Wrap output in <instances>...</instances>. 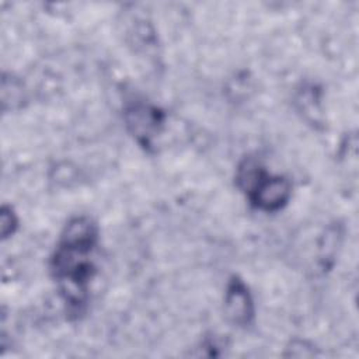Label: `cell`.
<instances>
[{"label":"cell","instance_id":"1","mask_svg":"<svg viewBox=\"0 0 359 359\" xmlns=\"http://www.w3.org/2000/svg\"><path fill=\"white\" fill-rule=\"evenodd\" d=\"M97 243V224L87 216H77L66 223L52 254L50 272L70 316L79 317L86 310L90 282L95 275L93 252Z\"/></svg>","mask_w":359,"mask_h":359},{"label":"cell","instance_id":"2","mask_svg":"<svg viewBox=\"0 0 359 359\" xmlns=\"http://www.w3.org/2000/svg\"><path fill=\"white\" fill-rule=\"evenodd\" d=\"M238 188L245 192L250 203L262 212H278L290 199L292 185L282 175L269 174L262 164L252 158H244L236 174Z\"/></svg>","mask_w":359,"mask_h":359},{"label":"cell","instance_id":"3","mask_svg":"<svg viewBox=\"0 0 359 359\" xmlns=\"http://www.w3.org/2000/svg\"><path fill=\"white\" fill-rule=\"evenodd\" d=\"M123 118L135 140L150 151L154 146V139L164 128L165 114L149 102L132 101L125 107Z\"/></svg>","mask_w":359,"mask_h":359},{"label":"cell","instance_id":"4","mask_svg":"<svg viewBox=\"0 0 359 359\" xmlns=\"http://www.w3.org/2000/svg\"><path fill=\"white\" fill-rule=\"evenodd\" d=\"M224 313L227 320L241 328L252 324L255 309L254 300L244 280L233 275L226 286L224 292Z\"/></svg>","mask_w":359,"mask_h":359},{"label":"cell","instance_id":"5","mask_svg":"<svg viewBox=\"0 0 359 359\" xmlns=\"http://www.w3.org/2000/svg\"><path fill=\"white\" fill-rule=\"evenodd\" d=\"M0 224H1V238L3 240H6L7 237H10L11 234L15 233L17 226H18V219L11 206L3 205Z\"/></svg>","mask_w":359,"mask_h":359}]
</instances>
